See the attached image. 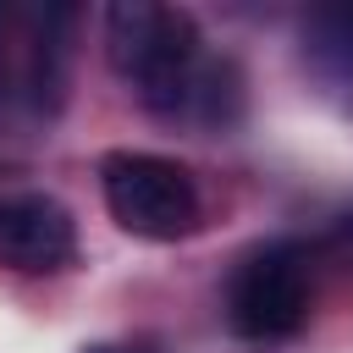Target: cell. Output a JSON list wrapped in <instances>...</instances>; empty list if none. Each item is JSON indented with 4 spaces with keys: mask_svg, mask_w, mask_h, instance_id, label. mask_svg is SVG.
<instances>
[{
    "mask_svg": "<svg viewBox=\"0 0 353 353\" xmlns=\"http://www.w3.org/2000/svg\"><path fill=\"white\" fill-rule=\"evenodd\" d=\"M303 61L325 88L353 94V0L314 6L303 17Z\"/></svg>",
    "mask_w": 353,
    "mask_h": 353,
    "instance_id": "6",
    "label": "cell"
},
{
    "mask_svg": "<svg viewBox=\"0 0 353 353\" xmlns=\"http://www.w3.org/2000/svg\"><path fill=\"white\" fill-rule=\"evenodd\" d=\"M77 259V221L50 193H0V265L17 276H61Z\"/></svg>",
    "mask_w": 353,
    "mask_h": 353,
    "instance_id": "4",
    "label": "cell"
},
{
    "mask_svg": "<svg viewBox=\"0 0 353 353\" xmlns=\"http://www.w3.org/2000/svg\"><path fill=\"white\" fill-rule=\"evenodd\" d=\"M83 353H160L154 342H94V347H83Z\"/></svg>",
    "mask_w": 353,
    "mask_h": 353,
    "instance_id": "8",
    "label": "cell"
},
{
    "mask_svg": "<svg viewBox=\"0 0 353 353\" xmlns=\"http://www.w3.org/2000/svg\"><path fill=\"white\" fill-rule=\"evenodd\" d=\"M237 110H243V77H237V61H226V55L210 61V55H204V66H199V77H193L188 116H199L204 127H232Z\"/></svg>",
    "mask_w": 353,
    "mask_h": 353,
    "instance_id": "7",
    "label": "cell"
},
{
    "mask_svg": "<svg viewBox=\"0 0 353 353\" xmlns=\"http://www.w3.org/2000/svg\"><path fill=\"white\" fill-rule=\"evenodd\" d=\"M99 193H105L110 221L143 243H176L199 232V215H204L193 171L149 149H110L99 160Z\"/></svg>",
    "mask_w": 353,
    "mask_h": 353,
    "instance_id": "2",
    "label": "cell"
},
{
    "mask_svg": "<svg viewBox=\"0 0 353 353\" xmlns=\"http://www.w3.org/2000/svg\"><path fill=\"white\" fill-rule=\"evenodd\" d=\"M105 50H110L116 77L132 83V94L143 99V110L188 116L204 50H199V22L182 6L116 0L105 11Z\"/></svg>",
    "mask_w": 353,
    "mask_h": 353,
    "instance_id": "1",
    "label": "cell"
},
{
    "mask_svg": "<svg viewBox=\"0 0 353 353\" xmlns=\"http://www.w3.org/2000/svg\"><path fill=\"white\" fill-rule=\"evenodd\" d=\"M309 298H314L309 248L298 237H276L237 259L226 287V320L248 342H281L309 320Z\"/></svg>",
    "mask_w": 353,
    "mask_h": 353,
    "instance_id": "3",
    "label": "cell"
},
{
    "mask_svg": "<svg viewBox=\"0 0 353 353\" xmlns=\"http://www.w3.org/2000/svg\"><path fill=\"white\" fill-rule=\"evenodd\" d=\"M72 28L77 6H39L28 22V55H22V94L39 116H55L72 88Z\"/></svg>",
    "mask_w": 353,
    "mask_h": 353,
    "instance_id": "5",
    "label": "cell"
}]
</instances>
